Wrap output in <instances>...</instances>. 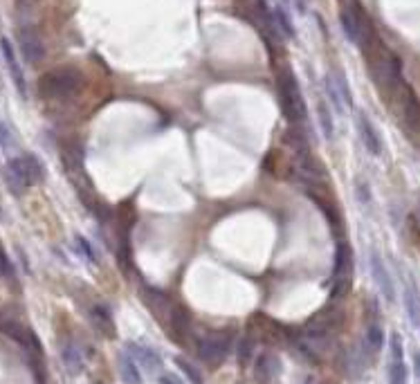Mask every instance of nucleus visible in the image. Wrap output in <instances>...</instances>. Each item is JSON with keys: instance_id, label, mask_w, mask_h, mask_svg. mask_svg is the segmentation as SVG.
<instances>
[{"instance_id": "nucleus-2", "label": "nucleus", "mask_w": 420, "mask_h": 384, "mask_svg": "<svg viewBox=\"0 0 420 384\" xmlns=\"http://www.w3.org/2000/svg\"><path fill=\"white\" fill-rule=\"evenodd\" d=\"M277 88H279V106H281L283 117H286L290 124L304 122L306 120V101L302 97V88H299L294 75L288 68H283L279 72Z\"/></svg>"}, {"instance_id": "nucleus-17", "label": "nucleus", "mask_w": 420, "mask_h": 384, "mask_svg": "<svg viewBox=\"0 0 420 384\" xmlns=\"http://www.w3.org/2000/svg\"><path fill=\"white\" fill-rule=\"evenodd\" d=\"M90 321H93V326L103 335V337H115V319L113 313L108 310V306L103 303H95L90 308Z\"/></svg>"}, {"instance_id": "nucleus-6", "label": "nucleus", "mask_w": 420, "mask_h": 384, "mask_svg": "<svg viewBox=\"0 0 420 384\" xmlns=\"http://www.w3.org/2000/svg\"><path fill=\"white\" fill-rule=\"evenodd\" d=\"M342 321H344V313L339 308L335 306H326L322 308L317 315L310 317L308 323H306V337L310 339L312 344H317V342H326V339H331L339 326H342Z\"/></svg>"}, {"instance_id": "nucleus-12", "label": "nucleus", "mask_w": 420, "mask_h": 384, "mask_svg": "<svg viewBox=\"0 0 420 384\" xmlns=\"http://www.w3.org/2000/svg\"><path fill=\"white\" fill-rule=\"evenodd\" d=\"M369 265H371V274H373V281H376L378 290L382 292V297L391 303L396 299V288H394V279H391V274H389L382 256L378 252H371Z\"/></svg>"}, {"instance_id": "nucleus-15", "label": "nucleus", "mask_w": 420, "mask_h": 384, "mask_svg": "<svg viewBox=\"0 0 420 384\" xmlns=\"http://www.w3.org/2000/svg\"><path fill=\"white\" fill-rule=\"evenodd\" d=\"M281 373V362L275 353H267L263 351L261 356L257 358V364H254V378L259 382H270L275 380Z\"/></svg>"}, {"instance_id": "nucleus-20", "label": "nucleus", "mask_w": 420, "mask_h": 384, "mask_svg": "<svg viewBox=\"0 0 420 384\" xmlns=\"http://www.w3.org/2000/svg\"><path fill=\"white\" fill-rule=\"evenodd\" d=\"M117 368H119V378H122L124 384H142L140 366L128 353H122V356L117 358Z\"/></svg>"}, {"instance_id": "nucleus-19", "label": "nucleus", "mask_w": 420, "mask_h": 384, "mask_svg": "<svg viewBox=\"0 0 420 384\" xmlns=\"http://www.w3.org/2000/svg\"><path fill=\"white\" fill-rule=\"evenodd\" d=\"M281 144L286 146V149L294 151L299 157L310 153L308 151V140H306V135L299 128H286V130H283L281 133Z\"/></svg>"}, {"instance_id": "nucleus-35", "label": "nucleus", "mask_w": 420, "mask_h": 384, "mask_svg": "<svg viewBox=\"0 0 420 384\" xmlns=\"http://www.w3.org/2000/svg\"><path fill=\"white\" fill-rule=\"evenodd\" d=\"M160 384H183V382H180L175 375H171V373H164L162 378H160Z\"/></svg>"}, {"instance_id": "nucleus-29", "label": "nucleus", "mask_w": 420, "mask_h": 384, "mask_svg": "<svg viewBox=\"0 0 420 384\" xmlns=\"http://www.w3.org/2000/svg\"><path fill=\"white\" fill-rule=\"evenodd\" d=\"M326 95H328V99H331V103L335 106V110L342 115V113H344V106H347V103H344V99H342V95H339V90H337V85H335V81H333L331 75L326 77Z\"/></svg>"}, {"instance_id": "nucleus-4", "label": "nucleus", "mask_w": 420, "mask_h": 384, "mask_svg": "<svg viewBox=\"0 0 420 384\" xmlns=\"http://www.w3.org/2000/svg\"><path fill=\"white\" fill-rule=\"evenodd\" d=\"M353 249L347 241H342L335 249V263H333V286H331V297L342 299L347 297L351 286H353Z\"/></svg>"}, {"instance_id": "nucleus-16", "label": "nucleus", "mask_w": 420, "mask_h": 384, "mask_svg": "<svg viewBox=\"0 0 420 384\" xmlns=\"http://www.w3.org/2000/svg\"><path fill=\"white\" fill-rule=\"evenodd\" d=\"M357 128H359V135H362V142L369 149V153L371 155H380L382 153V140L378 135L376 126H373V122L369 120L364 113L357 115Z\"/></svg>"}, {"instance_id": "nucleus-30", "label": "nucleus", "mask_w": 420, "mask_h": 384, "mask_svg": "<svg viewBox=\"0 0 420 384\" xmlns=\"http://www.w3.org/2000/svg\"><path fill=\"white\" fill-rule=\"evenodd\" d=\"M74 243H77L79 254H83V259H86L88 263H97L95 249H93V245H90V241L86 239V236H77V239H74Z\"/></svg>"}, {"instance_id": "nucleus-33", "label": "nucleus", "mask_w": 420, "mask_h": 384, "mask_svg": "<svg viewBox=\"0 0 420 384\" xmlns=\"http://www.w3.org/2000/svg\"><path fill=\"white\" fill-rule=\"evenodd\" d=\"M357 198H359V202H362L364 207L371 202V191H369V187H367V182H357Z\"/></svg>"}, {"instance_id": "nucleus-13", "label": "nucleus", "mask_w": 420, "mask_h": 384, "mask_svg": "<svg viewBox=\"0 0 420 384\" xmlns=\"http://www.w3.org/2000/svg\"><path fill=\"white\" fill-rule=\"evenodd\" d=\"M126 353L138 362V366L142 364L146 371H160L162 368V358L155 353V348L140 344V342H128L126 344Z\"/></svg>"}, {"instance_id": "nucleus-23", "label": "nucleus", "mask_w": 420, "mask_h": 384, "mask_svg": "<svg viewBox=\"0 0 420 384\" xmlns=\"http://www.w3.org/2000/svg\"><path fill=\"white\" fill-rule=\"evenodd\" d=\"M402 110H404V120H407V124L411 128H418L420 126V103L409 90L402 97Z\"/></svg>"}, {"instance_id": "nucleus-9", "label": "nucleus", "mask_w": 420, "mask_h": 384, "mask_svg": "<svg viewBox=\"0 0 420 384\" xmlns=\"http://www.w3.org/2000/svg\"><path fill=\"white\" fill-rule=\"evenodd\" d=\"M389 384H409V371L404 364V348L400 333L391 335V362H389Z\"/></svg>"}, {"instance_id": "nucleus-27", "label": "nucleus", "mask_w": 420, "mask_h": 384, "mask_svg": "<svg viewBox=\"0 0 420 384\" xmlns=\"http://www.w3.org/2000/svg\"><path fill=\"white\" fill-rule=\"evenodd\" d=\"M254 348H257V339H254L250 333L238 342V364L247 366L254 358Z\"/></svg>"}, {"instance_id": "nucleus-5", "label": "nucleus", "mask_w": 420, "mask_h": 384, "mask_svg": "<svg viewBox=\"0 0 420 384\" xmlns=\"http://www.w3.org/2000/svg\"><path fill=\"white\" fill-rule=\"evenodd\" d=\"M230 348H232V335L225 331L207 333V335L198 337V342H196L198 358L209 368H218L225 360H227Z\"/></svg>"}, {"instance_id": "nucleus-8", "label": "nucleus", "mask_w": 420, "mask_h": 384, "mask_svg": "<svg viewBox=\"0 0 420 384\" xmlns=\"http://www.w3.org/2000/svg\"><path fill=\"white\" fill-rule=\"evenodd\" d=\"M339 21H342V29H344V34L349 36V41L355 43V46H359V48H367L371 29H369L362 14L355 11V9H344L339 14Z\"/></svg>"}, {"instance_id": "nucleus-39", "label": "nucleus", "mask_w": 420, "mask_h": 384, "mask_svg": "<svg viewBox=\"0 0 420 384\" xmlns=\"http://www.w3.org/2000/svg\"><path fill=\"white\" fill-rule=\"evenodd\" d=\"M418 326H420V323H418Z\"/></svg>"}, {"instance_id": "nucleus-31", "label": "nucleus", "mask_w": 420, "mask_h": 384, "mask_svg": "<svg viewBox=\"0 0 420 384\" xmlns=\"http://www.w3.org/2000/svg\"><path fill=\"white\" fill-rule=\"evenodd\" d=\"M333 77V81H335V85H337V90H339V95H342V99H344V103L347 106H353V97H351V88H349V83H347V79H344V75H331Z\"/></svg>"}, {"instance_id": "nucleus-21", "label": "nucleus", "mask_w": 420, "mask_h": 384, "mask_svg": "<svg viewBox=\"0 0 420 384\" xmlns=\"http://www.w3.org/2000/svg\"><path fill=\"white\" fill-rule=\"evenodd\" d=\"M61 360H63V366H66V371L70 375H77V373L83 371V358H81L79 348L74 346L72 342H66L61 346Z\"/></svg>"}, {"instance_id": "nucleus-26", "label": "nucleus", "mask_w": 420, "mask_h": 384, "mask_svg": "<svg viewBox=\"0 0 420 384\" xmlns=\"http://www.w3.org/2000/svg\"><path fill=\"white\" fill-rule=\"evenodd\" d=\"M175 364H178V368L185 373V378H187L191 384H205V378H203V373L198 371V366H196V364H191L187 358L178 356V358H175Z\"/></svg>"}, {"instance_id": "nucleus-22", "label": "nucleus", "mask_w": 420, "mask_h": 384, "mask_svg": "<svg viewBox=\"0 0 420 384\" xmlns=\"http://www.w3.org/2000/svg\"><path fill=\"white\" fill-rule=\"evenodd\" d=\"M404 308H407V315L411 323H420V292L416 284L409 281V286L404 288Z\"/></svg>"}, {"instance_id": "nucleus-25", "label": "nucleus", "mask_w": 420, "mask_h": 384, "mask_svg": "<svg viewBox=\"0 0 420 384\" xmlns=\"http://www.w3.org/2000/svg\"><path fill=\"white\" fill-rule=\"evenodd\" d=\"M317 117H319V126H322V130H324V137H326V140H333V135H335L333 115H331V110H328V106H326L324 101L317 103Z\"/></svg>"}, {"instance_id": "nucleus-11", "label": "nucleus", "mask_w": 420, "mask_h": 384, "mask_svg": "<svg viewBox=\"0 0 420 384\" xmlns=\"http://www.w3.org/2000/svg\"><path fill=\"white\" fill-rule=\"evenodd\" d=\"M19 46H21V52H23L27 63L36 66L45 58V46H43L41 36L36 34V29H32V27L19 29Z\"/></svg>"}, {"instance_id": "nucleus-18", "label": "nucleus", "mask_w": 420, "mask_h": 384, "mask_svg": "<svg viewBox=\"0 0 420 384\" xmlns=\"http://www.w3.org/2000/svg\"><path fill=\"white\" fill-rule=\"evenodd\" d=\"M169 323L173 328L175 339H183L189 333V328H191V315L187 313V308L178 306V303H171L169 306Z\"/></svg>"}, {"instance_id": "nucleus-14", "label": "nucleus", "mask_w": 420, "mask_h": 384, "mask_svg": "<svg viewBox=\"0 0 420 384\" xmlns=\"http://www.w3.org/2000/svg\"><path fill=\"white\" fill-rule=\"evenodd\" d=\"M0 50H3V56H5V63L9 68V75L14 79V85L19 88V93L23 97H27V83H25V75H23V68L19 63V58H16V52H14L11 48V41L9 38H0Z\"/></svg>"}, {"instance_id": "nucleus-3", "label": "nucleus", "mask_w": 420, "mask_h": 384, "mask_svg": "<svg viewBox=\"0 0 420 384\" xmlns=\"http://www.w3.org/2000/svg\"><path fill=\"white\" fill-rule=\"evenodd\" d=\"M7 180L14 191H23L34 187L43 180V167L36 155L32 153H23L16 155L7 162Z\"/></svg>"}, {"instance_id": "nucleus-10", "label": "nucleus", "mask_w": 420, "mask_h": 384, "mask_svg": "<svg viewBox=\"0 0 420 384\" xmlns=\"http://www.w3.org/2000/svg\"><path fill=\"white\" fill-rule=\"evenodd\" d=\"M0 331H3L7 337H11L14 342H19L23 348H27V351L36 353V356H41V342H39L36 335L32 331H29L27 326H23L21 321H16V319L0 321Z\"/></svg>"}, {"instance_id": "nucleus-1", "label": "nucleus", "mask_w": 420, "mask_h": 384, "mask_svg": "<svg viewBox=\"0 0 420 384\" xmlns=\"http://www.w3.org/2000/svg\"><path fill=\"white\" fill-rule=\"evenodd\" d=\"M83 83V75L72 66L54 68L39 79V95L45 99H66L72 97Z\"/></svg>"}, {"instance_id": "nucleus-37", "label": "nucleus", "mask_w": 420, "mask_h": 384, "mask_svg": "<svg viewBox=\"0 0 420 384\" xmlns=\"http://www.w3.org/2000/svg\"><path fill=\"white\" fill-rule=\"evenodd\" d=\"M93 384H106V382H101V380H97V382H93Z\"/></svg>"}, {"instance_id": "nucleus-36", "label": "nucleus", "mask_w": 420, "mask_h": 384, "mask_svg": "<svg viewBox=\"0 0 420 384\" xmlns=\"http://www.w3.org/2000/svg\"><path fill=\"white\" fill-rule=\"evenodd\" d=\"M414 364H416V375L420 380V353L418 351H414Z\"/></svg>"}, {"instance_id": "nucleus-24", "label": "nucleus", "mask_w": 420, "mask_h": 384, "mask_svg": "<svg viewBox=\"0 0 420 384\" xmlns=\"http://www.w3.org/2000/svg\"><path fill=\"white\" fill-rule=\"evenodd\" d=\"M367 348L371 351V353H378V351H382V346H384V331H382V326L378 321H371L369 326H367Z\"/></svg>"}, {"instance_id": "nucleus-7", "label": "nucleus", "mask_w": 420, "mask_h": 384, "mask_svg": "<svg viewBox=\"0 0 420 384\" xmlns=\"http://www.w3.org/2000/svg\"><path fill=\"white\" fill-rule=\"evenodd\" d=\"M250 335L263 344H286L290 342V331L281 326L279 321L270 319L267 315H254L250 319Z\"/></svg>"}, {"instance_id": "nucleus-32", "label": "nucleus", "mask_w": 420, "mask_h": 384, "mask_svg": "<svg viewBox=\"0 0 420 384\" xmlns=\"http://www.w3.org/2000/svg\"><path fill=\"white\" fill-rule=\"evenodd\" d=\"M16 146V140H14V133L9 130V126L5 122H0V149L3 151H11Z\"/></svg>"}, {"instance_id": "nucleus-34", "label": "nucleus", "mask_w": 420, "mask_h": 384, "mask_svg": "<svg viewBox=\"0 0 420 384\" xmlns=\"http://www.w3.org/2000/svg\"><path fill=\"white\" fill-rule=\"evenodd\" d=\"M5 274H9V261L3 249H0V276H5Z\"/></svg>"}, {"instance_id": "nucleus-28", "label": "nucleus", "mask_w": 420, "mask_h": 384, "mask_svg": "<svg viewBox=\"0 0 420 384\" xmlns=\"http://www.w3.org/2000/svg\"><path fill=\"white\" fill-rule=\"evenodd\" d=\"M272 19H275V23H277V27L281 29L283 34L286 36H294V27H292V23H290V16H288V11L283 9L281 5H277L275 9H272Z\"/></svg>"}, {"instance_id": "nucleus-38", "label": "nucleus", "mask_w": 420, "mask_h": 384, "mask_svg": "<svg viewBox=\"0 0 420 384\" xmlns=\"http://www.w3.org/2000/svg\"><path fill=\"white\" fill-rule=\"evenodd\" d=\"M418 212H420V202H418Z\"/></svg>"}]
</instances>
